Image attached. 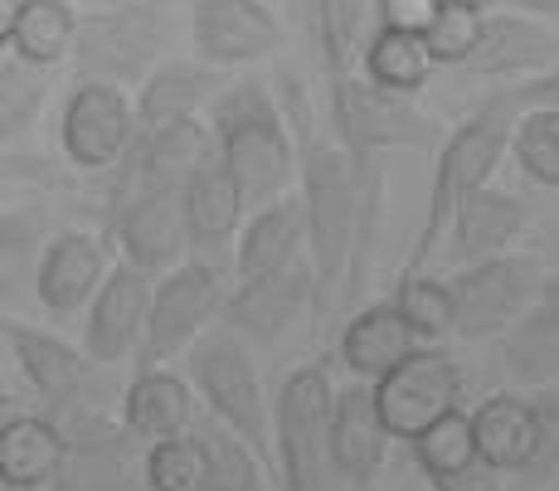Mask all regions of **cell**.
I'll use <instances>...</instances> for the list:
<instances>
[{
    "label": "cell",
    "mask_w": 559,
    "mask_h": 491,
    "mask_svg": "<svg viewBox=\"0 0 559 491\" xmlns=\"http://www.w3.org/2000/svg\"><path fill=\"white\" fill-rule=\"evenodd\" d=\"M283 117L293 127L297 142V180H302V219H307V253H311V283H317V316H326L346 292V268L350 249H356L360 215L380 209V180L360 185L350 156L341 142H326L311 127V103L307 93L287 79L283 88Z\"/></svg>",
    "instance_id": "1"
},
{
    "label": "cell",
    "mask_w": 559,
    "mask_h": 491,
    "mask_svg": "<svg viewBox=\"0 0 559 491\" xmlns=\"http://www.w3.org/2000/svg\"><path fill=\"white\" fill-rule=\"evenodd\" d=\"M214 156L239 185L243 209H263L293 195L297 180V142L263 79H234L210 103Z\"/></svg>",
    "instance_id": "2"
},
{
    "label": "cell",
    "mask_w": 559,
    "mask_h": 491,
    "mask_svg": "<svg viewBox=\"0 0 559 491\" xmlns=\"http://www.w3.org/2000/svg\"><path fill=\"white\" fill-rule=\"evenodd\" d=\"M511 127H515V112L501 93L481 103L462 127H453V136H448L443 152H438V170H433L428 205H424V229H418L404 273H428V259H433L438 243H443L448 224H453V209L472 190L491 185L501 156L511 152Z\"/></svg>",
    "instance_id": "3"
},
{
    "label": "cell",
    "mask_w": 559,
    "mask_h": 491,
    "mask_svg": "<svg viewBox=\"0 0 559 491\" xmlns=\"http://www.w3.org/2000/svg\"><path fill=\"white\" fill-rule=\"evenodd\" d=\"M170 15L176 0H122V5L93 10L73 29V69L83 79L112 83V88H142V79L166 63Z\"/></svg>",
    "instance_id": "4"
},
{
    "label": "cell",
    "mask_w": 559,
    "mask_h": 491,
    "mask_svg": "<svg viewBox=\"0 0 559 491\" xmlns=\"http://www.w3.org/2000/svg\"><path fill=\"white\" fill-rule=\"evenodd\" d=\"M186 356L190 390H195V399L210 404V419L229 429L273 472V409H267V394L258 384V366L243 336H234L229 326H210Z\"/></svg>",
    "instance_id": "5"
},
{
    "label": "cell",
    "mask_w": 559,
    "mask_h": 491,
    "mask_svg": "<svg viewBox=\"0 0 559 491\" xmlns=\"http://www.w3.org/2000/svg\"><path fill=\"white\" fill-rule=\"evenodd\" d=\"M331 122L336 142L346 146L350 170L360 185H370L384 152H428L438 142L433 117H424L408 103V93H390L370 83L365 73H346L331 83Z\"/></svg>",
    "instance_id": "6"
},
{
    "label": "cell",
    "mask_w": 559,
    "mask_h": 491,
    "mask_svg": "<svg viewBox=\"0 0 559 491\" xmlns=\"http://www.w3.org/2000/svg\"><path fill=\"white\" fill-rule=\"evenodd\" d=\"M331 384L326 366H297L273 399V472L283 491L331 487Z\"/></svg>",
    "instance_id": "7"
},
{
    "label": "cell",
    "mask_w": 559,
    "mask_h": 491,
    "mask_svg": "<svg viewBox=\"0 0 559 491\" xmlns=\"http://www.w3.org/2000/svg\"><path fill=\"white\" fill-rule=\"evenodd\" d=\"M59 433V467L45 491H146L142 453L132 447V433L122 419L93 409H73L49 419Z\"/></svg>",
    "instance_id": "8"
},
{
    "label": "cell",
    "mask_w": 559,
    "mask_h": 491,
    "mask_svg": "<svg viewBox=\"0 0 559 491\" xmlns=\"http://www.w3.org/2000/svg\"><path fill=\"white\" fill-rule=\"evenodd\" d=\"M224 297H229V292H224L219 268H214V263H204V259H186V263H176L170 273H160L152 283L142 346H136L142 370L186 356L204 331L219 322Z\"/></svg>",
    "instance_id": "9"
},
{
    "label": "cell",
    "mask_w": 559,
    "mask_h": 491,
    "mask_svg": "<svg viewBox=\"0 0 559 491\" xmlns=\"http://www.w3.org/2000/svg\"><path fill=\"white\" fill-rule=\"evenodd\" d=\"M443 283L453 297V336L487 340L507 336L515 316L545 292V263L535 253H501L487 263H467Z\"/></svg>",
    "instance_id": "10"
},
{
    "label": "cell",
    "mask_w": 559,
    "mask_h": 491,
    "mask_svg": "<svg viewBox=\"0 0 559 491\" xmlns=\"http://www.w3.org/2000/svg\"><path fill=\"white\" fill-rule=\"evenodd\" d=\"M374 409H380L390 438H418L428 423H438L443 414L457 409L462 399V366L448 350L418 346L408 350L390 375L370 384Z\"/></svg>",
    "instance_id": "11"
},
{
    "label": "cell",
    "mask_w": 559,
    "mask_h": 491,
    "mask_svg": "<svg viewBox=\"0 0 559 491\" xmlns=\"http://www.w3.org/2000/svg\"><path fill=\"white\" fill-rule=\"evenodd\" d=\"M214 152V136L204 117H170V122H132V142H127L122 161H117L112 205L136 190L160 185H186L190 170Z\"/></svg>",
    "instance_id": "12"
},
{
    "label": "cell",
    "mask_w": 559,
    "mask_h": 491,
    "mask_svg": "<svg viewBox=\"0 0 559 491\" xmlns=\"http://www.w3.org/2000/svg\"><path fill=\"white\" fill-rule=\"evenodd\" d=\"M190 39L210 69H249L283 49V20L263 0H190Z\"/></svg>",
    "instance_id": "13"
},
{
    "label": "cell",
    "mask_w": 559,
    "mask_h": 491,
    "mask_svg": "<svg viewBox=\"0 0 559 491\" xmlns=\"http://www.w3.org/2000/svg\"><path fill=\"white\" fill-rule=\"evenodd\" d=\"M112 243L127 268L160 277L176 263H186V209H180V185L136 190V195L112 205Z\"/></svg>",
    "instance_id": "14"
},
{
    "label": "cell",
    "mask_w": 559,
    "mask_h": 491,
    "mask_svg": "<svg viewBox=\"0 0 559 491\" xmlns=\"http://www.w3.org/2000/svg\"><path fill=\"white\" fill-rule=\"evenodd\" d=\"M132 142V98L112 83L83 79L59 117V146L79 170H112Z\"/></svg>",
    "instance_id": "15"
},
{
    "label": "cell",
    "mask_w": 559,
    "mask_h": 491,
    "mask_svg": "<svg viewBox=\"0 0 559 491\" xmlns=\"http://www.w3.org/2000/svg\"><path fill=\"white\" fill-rule=\"evenodd\" d=\"M5 346L15 350L20 375L29 380V390L45 404V419L73 409H93V360L79 346H69L63 336H49L39 326L5 322Z\"/></svg>",
    "instance_id": "16"
},
{
    "label": "cell",
    "mask_w": 559,
    "mask_h": 491,
    "mask_svg": "<svg viewBox=\"0 0 559 491\" xmlns=\"http://www.w3.org/2000/svg\"><path fill=\"white\" fill-rule=\"evenodd\" d=\"M112 273V239L93 229H63L49 233L35 268V302L49 316H73L93 302L103 277Z\"/></svg>",
    "instance_id": "17"
},
{
    "label": "cell",
    "mask_w": 559,
    "mask_h": 491,
    "mask_svg": "<svg viewBox=\"0 0 559 491\" xmlns=\"http://www.w3.org/2000/svg\"><path fill=\"white\" fill-rule=\"evenodd\" d=\"M146 302H152V277L112 263V273L103 277V287L88 302V326H83V356L93 366L112 370L122 360L136 356L146 326Z\"/></svg>",
    "instance_id": "18"
},
{
    "label": "cell",
    "mask_w": 559,
    "mask_h": 491,
    "mask_svg": "<svg viewBox=\"0 0 559 491\" xmlns=\"http://www.w3.org/2000/svg\"><path fill=\"white\" fill-rule=\"evenodd\" d=\"M317 302V283H311V263L297 259L293 268L267 273V277H249L224 297L219 316L234 336L249 340H283L287 326Z\"/></svg>",
    "instance_id": "19"
},
{
    "label": "cell",
    "mask_w": 559,
    "mask_h": 491,
    "mask_svg": "<svg viewBox=\"0 0 559 491\" xmlns=\"http://www.w3.org/2000/svg\"><path fill=\"white\" fill-rule=\"evenodd\" d=\"M180 209H186V239L190 253L204 263L234 253V239L243 229V195L229 180V170L219 166V156H204V161L190 170V180L180 185Z\"/></svg>",
    "instance_id": "20"
},
{
    "label": "cell",
    "mask_w": 559,
    "mask_h": 491,
    "mask_svg": "<svg viewBox=\"0 0 559 491\" xmlns=\"http://www.w3.org/2000/svg\"><path fill=\"white\" fill-rule=\"evenodd\" d=\"M559 63V29L540 25L531 15H481V29H477V45L462 69L467 73H481V79H507V73H545Z\"/></svg>",
    "instance_id": "21"
},
{
    "label": "cell",
    "mask_w": 559,
    "mask_h": 491,
    "mask_svg": "<svg viewBox=\"0 0 559 491\" xmlns=\"http://www.w3.org/2000/svg\"><path fill=\"white\" fill-rule=\"evenodd\" d=\"M390 453V429L374 409L370 384H346L331 399V472L350 487H370Z\"/></svg>",
    "instance_id": "22"
},
{
    "label": "cell",
    "mask_w": 559,
    "mask_h": 491,
    "mask_svg": "<svg viewBox=\"0 0 559 491\" xmlns=\"http://www.w3.org/2000/svg\"><path fill=\"white\" fill-rule=\"evenodd\" d=\"M297 259H307V219H302V200L283 195L263 209H249L239 239H234V277H267L293 268Z\"/></svg>",
    "instance_id": "23"
},
{
    "label": "cell",
    "mask_w": 559,
    "mask_h": 491,
    "mask_svg": "<svg viewBox=\"0 0 559 491\" xmlns=\"http://www.w3.org/2000/svg\"><path fill=\"white\" fill-rule=\"evenodd\" d=\"M525 229H531V209L515 195H507V190L481 185L453 209V224H448V233H453V259L462 268H467V263L501 259V253H511L515 243H521Z\"/></svg>",
    "instance_id": "24"
},
{
    "label": "cell",
    "mask_w": 559,
    "mask_h": 491,
    "mask_svg": "<svg viewBox=\"0 0 559 491\" xmlns=\"http://www.w3.org/2000/svg\"><path fill=\"white\" fill-rule=\"evenodd\" d=\"M195 390L190 380L170 375V370H136L132 384L122 390V429L132 438H146V443H160V438H180L195 423Z\"/></svg>",
    "instance_id": "25"
},
{
    "label": "cell",
    "mask_w": 559,
    "mask_h": 491,
    "mask_svg": "<svg viewBox=\"0 0 559 491\" xmlns=\"http://www.w3.org/2000/svg\"><path fill=\"white\" fill-rule=\"evenodd\" d=\"M467 429L477 463H487L491 472H521L535 447V404H525L521 394H487L467 414Z\"/></svg>",
    "instance_id": "26"
},
{
    "label": "cell",
    "mask_w": 559,
    "mask_h": 491,
    "mask_svg": "<svg viewBox=\"0 0 559 491\" xmlns=\"http://www.w3.org/2000/svg\"><path fill=\"white\" fill-rule=\"evenodd\" d=\"M224 73L210 63H160L142 79L132 103V122H170V117H200V108H210L224 93Z\"/></svg>",
    "instance_id": "27"
},
{
    "label": "cell",
    "mask_w": 559,
    "mask_h": 491,
    "mask_svg": "<svg viewBox=\"0 0 559 491\" xmlns=\"http://www.w3.org/2000/svg\"><path fill=\"white\" fill-rule=\"evenodd\" d=\"M408 350H418V336L404 326V316L394 312V302L365 307V312H356L350 326L341 331V360H346V370L360 380L390 375Z\"/></svg>",
    "instance_id": "28"
},
{
    "label": "cell",
    "mask_w": 559,
    "mask_h": 491,
    "mask_svg": "<svg viewBox=\"0 0 559 491\" xmlns=\"http://www.w3.org/2000/svg\"><path fill=\"white\" fill-rule=\"evenodd\" d=\"M49 233V215L39 205L0 209V316L35 297V268Z\"/></svg>",
    "instance_id": "29"
},
{
    "label": "cell",
    "mask_w": 559,
    "mask_h": 491,
    "mask_svg": "<svg viewBox=\"0 0 559 491\" xmlns=\"http://www.w3.org/2000/svg\"><path fill=\"white\" fill-rule=\"evenodd\" d=\"M507 370L515 384H550L559 380V297L540 292L515 326L507 331Z\"/></svg>",
    "instance_id": "30"
},
{
    "label": "cell",
    "mask_w": 559,
    "mask_h": 491,
    "mask_svg": "<svg viewBox=\"0 0 559 491\" xmlns=\"http://www.w3.org/2000/svg\"><path fill=\"white\" fill-rule=\"evenodd\" d=\"M59 467V433L45 414H20L0 438V477L25 491H45Z\"/></svg>",
    "instance_id": "31"
},
{
    "label": "cell",
    "mask_w": 559,
    "mask_h": 491,
    "mask_svg": "<svg viewBox=\"0 0 559 491\" xmlns=\"http://www.w3.org/2000/svg\"><path fill=\"white\" fill-rule=\"evenodd\" d=\"M204 457V487L200 491H273V472L239 443L229 429H219L214 419L190 423Z\"/></svg>",
    "instance_id": "32"
},
{
    "label": "cell",
    "mask_w": 559,
    "mask_h": 491,
    "mask_svg": "<svg viewBox=\"0 0 559 491\" xmlns=\"http://www.w3.org/2000/svg\"><path fill=\"white\" fill-rule=\"evenodd\" d=\"M73 29H79V15L63 0H20L10 45H15L20 63L49 69V63H59L73 49Z\"/></svg>",
    "instance_id": "33"
},
{
    "label": "cell",
    "mask_w": 559,
    "mask_h": 491,
    "mask_svg": "<svg viewBox=\"0 0 559 491\" xmlns=\"http://www.w3.org/2000/svg\"><path fill=\"white\" fill-rule=\"evenodd\" d=\"M360 63H365V79L390 93H418L428 83V73H433V59H428L424 39L404 35V29H374V35L365 39Z\"/></svg>",
    "instance_id": "34"
},
{
    "label": "cell",
    "mask_w": 559,
    "mask_h": 491,
    "mask_svg": "<svg viewBox=\"0 0 559 491\" xmlns=\"http://www.w3.org/2000/svg\"><path fill=\"white\" fill-rule=\"evenodd\" d=\"M511 156L535 185L559 190V108H525L511 127Z\"/></svg>",
    "instance_id": "35"
},
{
    "label": "cell",
    "mask_w": 559,
    "mask_h": 491,
    "mask_svg": "<svg viewBox=\"0 0 559 491\" xmlns=\"http://www.w3.org/2000/svg\"><path fill=\"white\" fill-rule=\"evenodd\" d=\"M394 312L418 336V346L453 336V297H448L443 277H433V273H404L400 292H394Z\"/></svg>",
    "instance_id": "36"
},
{
    "label": "cell",
    "mask_w": 559,
    "mask_h": 491,
    "mask_svg": "<svg viewBox=\"0 0 559 491\" xmlns=\"http://www.w3.org/2000/svg\"><path fill=\"white\" fill-rule=\"evenodd\" d=\"M408 443H414V463L428 482H443V477H453V472H462V467L477 463L467 414H457V409L443 414L438 423H428V429L418 438H408Z\"/></svg>",
    "instance_id": "37"
},
{
    "label": "cell",
    "mask_w": 559,
    "mask_h": 491,
    "mask_svg": "<svg viewBox=\"0 0 559 491\" xmlns=\"http://www.w3.org/2000/svg\"><path fill=\"white\" fill-rule=\"evenodd\" d=\"M142 482L146 491H200L204 487V457L195 433L160 438L142 453Z\"/></svg>",
    "instance_id": "38"
},
{
    "label": "cell",
    "mask_w": 559,
    "mask_h": 491,
    "mask_svg": "<svg viewBox=\"0 0 559 491\" xmlns=\"http://www.w3.org/2000/svg\"><path fill=\"white\" fill-rule=\"evenodd\" d=\"M39 108H45V69H29L20 59L0 63V152L20 132H29Z\"/></svg>",
    "instance_id": "39"
},
{
    "label": "cell",
    "mask_w": 559,
    "mask_h": 491,
    "mask_svg": "<svg viewBox=\"0 0 559 491\" xmlns=\"http://www.w3.org/2000/svg\"><path fill=\"white\" fill-rule=\"evenodd\" d=\"M477 29H481L477 10L457 5V0H438L433 20H428V29L418 39H424V49L433 63H467L472 45H477Z\"/></svg>",
    "instance_id": "40"
},
{
    "label": "cell",
    "mask_w": 559,
    "mask_h": 491,
    "mask_svg": "<svg viewBox=\"0 0 559 491\" xmlns=\"http://www.w3.org/2000/svg\"><path fill=\"white\" fill-rule=\"evenodd\" d=\"M521 472H531V477L559 472V409L555 404L535 409V447H531V463H525Z\"/></svg>",
    "instance_id": "41"
},
{
    "label": "cell",
    "mask_w": 559,
    "mask_h": 491,
    "mask_svg": "<svg viewBox=\"0 0 559 491\" xmlns=\"http://www.w3.org/2000/svg\"><path fill=\"white\" fill-rule=\"evenodd\" d=\"M433 10H438V0H374V25L404 29V35H424Z\"/></svg>",
    "instance_id": "42"
},
{
    "label": "cell",
    "mask_w": 559,
    "mask_h": 491,
    "mask_svg": "<svg viewBox=\"0 0 559 491\" xmlns=\"http://www.w3.org/2000/svg\"><path fill=\"white\" fill-rule=\"evenodd\" d=\"M501 98L511 103V112H525V108H559V63L545 73H535V79L515 83L511 93H501Z\"/></svg>",
    "instance_id": "43"
},
{
    "label": "cell",
    "mask_w": 559,
    "mask_h": 491,
    "mask_svg": "<svg viewBox=\"0 0 559 491\" xmlns=\"http://www.w3.org/2000/svg\"><path fill=\"white\" fill-rule=\"evenodd\" d=\"M433 491H501V472H491L487 463H472L462 472L443 477V482H433Z\"/></svg>",
    "instance_id": "44"
},
{
    "label": "cell",
    "mask_w": 559,
    "mask_h": 491,
    "mask_svg": "<svg viewBox=\"0 0 559 491\" xmlns=\"http://www.w3.org/2000/svg\"><path fill=\"white\" fill-rule=\"evenodd\" d=\"M515 15H531L540 20V25H555L559 29V0H511Z\"/></svg>",
    "instance_id": "45"
},
{
    "label": "cell",
    "mask_w": 559,
    "mask_h": 491,
    "mask_svg": "<svg viewBox=\"0 0 559 491\" xmlns=\"http://www.w3.org/2000/svg\"><path fill=\"white\" fill-rule=\"evenodd\" d=\"M20 414H29V409H25V404H20L10 390H0V438H5V429L20 419Z\"/></svg>",
    "instance_id": "46"
},
{
    "label": "cell",
    "mask_w": 559,
    "mask_h": 491,
    "mask_svg": "<svg viewBox=\"0 0 559 491\" xmlns=\"http://www.w3.org/2000/svg\"><path fill=\"white\" fill-rule=\"evenodd\" d=\"M15 10H20V0H0V45H10V29H15Z\"/></svg>",
    "instance_id": "47"
},
{
    "label": "cell",
    "mask_w": 559,
    "mask_h": 491,
    "mask_svg": "<svg viewBox=\"0 0 559 491\" xmlns=\"http://www.w3.org/2000/svg\"><path fill=\"white\" fill-rule=\"evenodd\" d=\"M25 170H39L35 161H10L5 152H0V176H25Z\"/></svg>",
    "instance_id": "48"
},
{
    "label": "cell",
    "mask_w": 559,
    "mask_h": 491,
    "mask_svg": "<svg viewBox=\"0 0 559 491\" xmlns=\"http://www.w3.org/2000/svg\"><path fill=\"white\" fill-rule=\"evenodd\" d=\"M457 5H467V10H477V15H481V10H491L497 0H457Z\"/></svg>",
    "instance_id": "49"
},
{
    "label": "cell",
    "mask_w": 559,
    "mask_h": 491,
    "mask_svg": "<svg viewBox=\"0 0 559 491\" xmlns=\"http://www.w3.org/2000/svg\"><path fill=\"white\" fill-rule=\"evenodd\" d=\"M0 491H25V487H15V482H5V477H0Z\"/></svg>",
    "instance_id": "50"
},
{
    "label": "cell",
    "mask_w": 559,
    "mask_h": 491,
    "mask_svg": "<svg viewBox=\"0 0 559 491\" xmlns=\"http://www.w3.org/2000/svg\"><path fill=\"white\" fill-rule=\"evenodd\" d=\"M5 322H10V316H0V340H5Z\"/></svg>",
    "instance_id": "51"
}]
</instances>
